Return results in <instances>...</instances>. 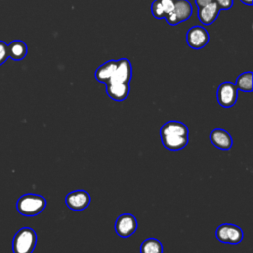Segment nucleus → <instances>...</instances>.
Segmentation results:
<instances>
[{
    "label": "nucleus",
    "instance_id": "4",
    "mask_svg": "<svg viewBox=\"0 0 253 253\" xmlns=\"http://www.w3.org/2000/svg\"><path fill=\"white\" fill-rule=\"evenodd\" d=\"M215 236L222 243L238 244L243 239V231L235 224L223 223L216 228Z\"/></svg>",
    "mask_w": 253,
    "mask_h": 253
},
{
    "label": "nucleus",
    "instance_id": "15",
    "mask_svg": "<svg viewBox=\"0 0 253 253\" xmlns=\"http://www.w3.org/2000/svg\"><path fill=\"white\" fill-rule=\"evenodd\" d=\"M28 47L23 41L15 40L8 44V55L13 60H22L26 57Z\"/></svg>",
    "mask_w": 253,
    "mask_h": 253
},
{
    "label": "nucleus",
    "instance_id": "21",
    "mask_svg": "<svg viewBox=\"0 0 253 253\" xmlns=\"http://www.w3.org/2000/svg\"><path fill=\"white\" fill-rule=\"evenodd\" d=\"M218 6V8L221 10H229L233 6V0H213Z\"/></svg>",
    "mask_w": 253,
    "mask_h": 253
},
{
    "label": "nucleus",
    "instance_id": "8",
    "mask_svg": "<svg viewBox=\"0 0 253 253\" xmlns=\"http://www.w3.org/2000/svg\"><path fill=\"white\" fill-rule=\"evenodd\" d=\"M91 202V198L88 192L84 190H76L67 194L65 198L66 206L75 211L85 210Z\"/></svg>",
    "mask_w": 253,
    "mask_h": 253
},
{
    "label": "nucleus",
    "instance_id": "9",
    "mask_svg": "<svg viewBox=\"0 0 253 253\" xmlns=\"http://www.w3.org/2000/svg\"><path fill=\"white\" fill-rule=\"evenodd\" d=\"M132 76L131 63L127 58H121L118 60V66L114 75L108 82H123L129 83Z\"/></svg>",
    "mask_w": 253,
    "mask_h": 253
},
{
    "label": "nucleus",
    "instance_id": "10",
    "mask_svg": "<svg viewBox=\"0 0 253 253\" xmlns=\"http://www.w3.org/2000/svg\"><path fill=\"white\" fill-rule=\"evenodd\" d=\"M107 95L114 101L121 102L127 98L130 87L129 83L123 82H107L106 84Z\"/></svg>",
    "mask_w": 253,
    "mask_h": 253
},
{
    "label": "nucleus",
    "instance_id": "5",
    "mask_svg": "<svg viewBox=\"0 0 253 253\" xmlns=\"http://www.w3.org/2000/svg\"><path fill=\"white\" fill-rule=\"evenodd\" d=\"M238 98V90L234 83L225 81L219 84L216 91L218 104L223 108H231L235 105Z\"/></svg>",
    "mask_w": 253,
    "mask_h": 253
},
{
    "label": "nucleus",
    "instance_id": "11",
    "mask_svg": "<svg viewBox=\"0 0 253 253\" xmlns=\"http://www.w3.org/2000/svg\"><path fill=\"white\" fill-rule=\"evenodd\" d=\"M210 140L218 149L229 150L232 147L231 135L222 128H214L210 134Z\"/></svg>",
    "mask_w": 253,
    "mask_h": 253
},
{
    "label": "nucleus",
    "instance_id": "7",
    "mask_svg": "<svg viewBox=\"0 0 253 253\" xmlns=\"http://www.w3.org/2000/svg\"><path fill=\"white\" fill-rule=\"evenodd\" d=\"M137 229V220L130 213H123L118 216L115 222L116 233L123 238L131 236Z\"/></svg>",
    "mask_w": 253,
    "mask_h": 253
},
{
    "label": "nucleus",
    "instance_id": "1",
    "mask_svg": "<svg viewBox=\"0 0 253 253\" xmlns=\"http://www.w3.org/2000/svg\"><path fill=\"white\" fill-rule=\"evenodd\" d=\"M160 137L166 149L171 151L181 150L189 142V129L182 122L169 121L161 126Z\"/></svg>",
    "mask_w": 253,
    "mask_h": 253
},
{
    "label": "nucleus",
    "instance_id": "19",
    "mask_svg": "<svg viewBox=\"0 0 253 253\" xmlns=\"http://www.w3.org/2000/svg\"><path fill=\"white\" fill-rule=\"evenodd\" d=\"M159 3L161 4L163 10H164V13H165V17L171 13L174 9V6H175V3H176V0H158Z\"/></svg>",
    "mask_w": 253,
    "mask_h": 253
},
{
    "label": "nucleus",
    "instance_id": "3",
    "mask_svg": "<svg viewBox=\"0 0 253 253\" xmlns=\"http://www.w3.org/2000/svg\"><path fill=\"white\" fill-rule=\"evenodd\" d=\"M37 244V233L31 227L19 229L13 238V253H32Z\"/></svg>",
    "mask_w": 253,
    "mask_h": 253
},
{
    "label": "nucleus",
    "instance_id": "2",
    "mask_svg": "<svg viewBox=\"0 0 253 253\" xmlns=\"http://www.w3.org/2000/svg\"><path fill=\"white\" fill-rule=\"evenodd\" d=\"M16 207L22 215L35 216L45 209L46 200L41 195L28 193L18 199Z\"/></svg>",
    "mask_w": 253,
    "mask_h": 253
},
{
    "label": "nucleus",
    "instance_id": "17",
    "mask_svg": "<svg viewBox=\"0 0 253 253\" xmlns=\"http://www.w3.org/2000/svg\"><path fill=\"white\" fill-rule=\"evenodd\" d=\"M140 253H163L162 243L156 238H147L140 244Z\"/></svg>",
    "mask_w": 253,
    "mask_h": 253
},
{
    "label": "nucleus",
    "instance_id": "18",
    "mask_svg": "<svg viewBox=\"0 0 253 253\" xmlns=\"http://www.w3.org/2000/svg\"><path fill=\"white\" fill-rule=\"evenodd\" d=\"M151 14L155 19H164L165 13L158 0H154L151 4Z\"/></svg>",
    "mask_w": 253,
    "mask_h": 253
},
{
    "label": "nucleus",
    "instance_id": "20",
    "mask_svg": "<svg viewBox=\"0 0 253 253\" xmlns=\"http://www.w3.org/2000/svg\"><path fill=\"white\" fill-rule=\"evenodd\" d=\"M8 44L0 41V65H2L8 59Z\"/></svg>",
    "mask_w": 253,
    "mask_h": 253
},
{
    "label": "nucleus",
    "instance_id": "6",
    "mask_svg": "<svg viewBox=\"0 0 253 253\" xmlns=\"http://www.w3.org/2000/svg\"><path fill=\"white\" fill-rule=\"evenodd\" d=\"M186 42L191 48L201 49L209 43L210 35L204 27L194 26L188 30L186 35Z\"/></svg>",
    "mask_w": 253,
    "mask_h": 253
},
{
    "label": "nucleus",
    "instance_id": "22",
    "mask_svg": "<svg viewBox=\"0 0 253 253\" xmlns=\"http://www.w3.org/2000/svg\"><path fill=\"white\" fill-rule=\"evenodd\" d=\"M213 0H195V4L198 8H202L205 7L211 3H212Z\"/></svg>",
    "mask_w": 253,
    "mask_h": 253
},
{
    "label": "nucleus",
    "instance_id": "14",
    "mask_svg": "<svg viewBox=\"0 0 253 253\" xmlns=\"http://www.w3.org/2000/svg\"><path fill=\"white\" fill-rule=\"evenodd\" d=\"M172 13L176 17L179 24L187 21L193 14L192 4L188 0H176Z\"/></svg>",
    "mask_w": 253,
    "mask_h": 253
},
{
    "label": "nucleus",
    "instance_id": "23",
    "mask_svg": "<svg viewBox=\"0 0 253 253\" xmlns=\"http://www.w3.org/2000/svg\"><path fill=\"white\" fill-rule=\"evenodd\" d=\"M243 4H245V5H248V6H251L252 5V0H240Z\"/></svg>",
    "mask_w": 253,
    "mask_h": 253
},
{
    "label": "nucleus",
    "instance_id": "13",
    "mask_svg": "<svg viewBox=\"0 0 253 253\" xmlns=\"http://www.w3.org/2000/svg\"><path fill=\"white\" fill-rule=\"evenodd\" d=\"M117 66H118V60L111 59L106 61L96 69L94 74L96 80L98 82L106 84L110 80V78L114 75L117 69Z\"/></svg>",
    "mask_w": 253,
    "mask_h": 253
},
{
    "label": "nucleus",
    "instance_id": "16",
    "mask_svg": "<svg viewBox=\"0 0 253 253\" xmlns=\"http://www.w3.org/2000/svg\"><path fill=\"white\" fill-rule=\"evenodd\" d=\"M252 79H253V74L251 71L243 72L236 78L234 85L236 86L237 90H240L243 92H251L253 89Z\"/></svg>",
    "mask_w": 253,
    "mask_h": 253
},
{
    "label": "nucleus",
    "instance_id": "12",
    "mask_svg": "<svg viewBox=\"0 0 253 253\" xmlns=\"http://www.w3.org/2000/svg\"><path fill=\"white\" fill-rule=\"evenodd\" d=\"M220 9L218 8L217 4L215 2H212L205 7L198 8L197 16L199 21L205 25V26H210L213 24V22L217 19L219 15Z\"/></svg>",
    "mask_w": 253,
    "mask_h": 253
}]
</instances>
